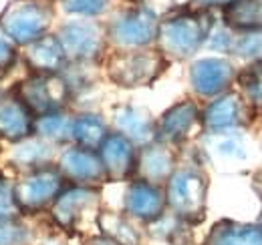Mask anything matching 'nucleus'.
Returning a JSON list of instances; mask_svg holds the SVG:
<instances>
[{
	"label": "nucleus",
	"mask_w": 262,
	"mask_h": 245,
	"mask_svg": "<svg viewBox=\"0 0 262 245\" xmlns=\"http://www.w3.org/2000/svg\"><path fill=\"white\" fill-rule=\"evenodd\" d=\"M0 245H33V233L20 217L0 219Z\"/></svg>",
	"instance_id": "27"
},
{
	"label": "nucleus",
	"mask_w": 262,
	"mask_h": 245,
	"mask_svg": "<svg viewBox=\"0 0 262 245\" xmlns=\"http://www.w3.org/2000/svg\"><path fill=\"white\" fill-rule=\"evenodd\" d=\"M234 77H236L234 66L226 59H218V57L200 59L190 68L192 89L200 96H218L226 92Z\"/></svg>",
	"instance_id": "11"
},
{
	"label": "nucleus",
	"mask_w": 262,
	"mask_h": 245,
	"mask_svg": "<svg viewBox=\"0 0 262 245\" xmlns=\"http://www.w3.org/2000/svg\"><path fill=\"white\" fill-rule=\"evenodd\" d=\"M232 2H236V0H192V4H196L200 10H208V8H212V6H230Z\"/></svg>",
	"instance_id": "33"
},
{
	"label": "nucleus",
	"mask_w": 262,
	"mask_h": 245,
	"mask_svg": "<svg viewBox=\"0 0 262 245\" xmlns=\"http://www.w3.org/2000/svg\"><path fill=\"white\" fill-rule=\"evenodd\" d=\"M202 125L210 133H224L230 129L242 127L246 122L244 99L238 92H222L218 94L200 115Z\"/></svg>",
	"instance_id": "14"
},
{
	"label": "nucleus",
	"mask_w": 262,
	"mask_h": 245,
	"mask_svg": "<svg viewBox=\"0 0 262 245\" xmlns=\"http://www.w3.org/2000/svg\"><path fill=\"white\" fill-rule=\"evenodd\" d=\"M53 161V143L40 139V137H29L20 143H14V149L10 151L8 163L16 169H23L25 173L51 165Z\"/></svg>",
	"instance_id": "20"
},
{
	"label": "nucleus",
	"mask_w": 262,
	"mask_h": 245,
	"mask_svg": "<svg viewBox=\"0 0 262 245\" xmlns=\"http://www.w3.org/2000/svg\"><path fill=\"white\" fill-rule=\"evenodd\" d=\"M230 51L248 61H262V29L240 31L238 34H234Z\"/></svg>",
	"instance_id": "26"
},
{
	"label": "nucleus",
	"mask_w": 262,
	"mask_h": 245,
	"mask_svg": "<svg viewBox=\"0 0 262 245\" xmlns=\"http://www.w3.org/2000/svg\"><path fill=\"white\" fill-rule=\"evenodd\" d=\"M97 155L109 181H125L135 173V145L119 133H109L101 143Z\"/></svg>",
	"instance_id": "12"
},
{
	"label": "nucleus",
	"mask_w": 262,
	"mask_h": 245,
	"mask_svg": "<svg viewBox=\"0 0 262 245\" xmlns=\"http://www.w3.org/2000/svg\"><path fill=\"white\" fill-rule=\"evenodd\" d=\"M34 135L49 143H69L73 141V117L63 111L47 113L34 119Z\"/></svg>",
	"instance_id": "24"
},
{
	"label": "nucleus",
	"mask_w": 262,
	"mask_h": 245,
	"mask_svg": "<svg viewBox=\"0 0 262 245\" xmlns=\"http://www.w3.org/2000/svg\"><path fill=\"white\" fill-rule=\"evenodd\" d=\"M173 171H176V157L165 143L154 141L141 147L135 163V173L139 175V181L162 187V183H167Z\"/></svg>",
	"instance_id": "17"
},
{
	"label": "nucleus",
	"mask_w": 262,
	"mask_h": 245,
	"mask_svg": "<svg viewBox=\"0 0 262 245\" xmlns=\"http://www.w3.org/2000/svg\"><path fill=\"white\" fill-rule=\"evenodd\" d=\"M107 135V125L95 113H83L73 117V141L77 143V147L99 151Z\"/></svg>",
	"instance_id": "22"
},
{
	"label": "nucleus",
	"mask_w": 262,
	"mask_h": 245,
	"mask_svg": "<svg viewBox=\"0 0 262 245\" xmlns=\"http://www.w3.org/2000/svg\"><path fill=\"white\" fill-rule=\"evenodd\" d=\"M165 57L151 48H129L117 51L107 61V77L123 89L149 87L164 72Z\"/></svg>",
	"instance_id": "4"
},
{
	"label": "nucleus",
	"mask_w": 262,
	"mask_h": 245,
	"mask_svg": "<svg viewBox=\"0 0 262 245\" xmlns=\"http://www.w3.org/2000/svg\"><path fill=\"white\" fill-rule=\"evenodd\" d=\"M40 245H61V243H57L55 239H49V241H45V243H40Z\"/></svg>",
	"instance_id": "35"
},
{
	"label": "nucleus",
	"mask_w": 262,
	"mask_h": 245,
	"mask_svg": "<svg viewBox=\"0 0 262 245\" xmlns=\"http://www.w3.org/2000/svg\"><path fill=\"white\" fill-rule=\"evenodd\" d=\"M97 225L103 237L115 241L117 245H139V233L133 229L129 221L115 213H99Z\"/></svg>",
	"instance_id": "25"
},
{
	"label": "nucleus",
	"mask_w": 262,
	"mask_h": 245,
	"mask_svg": "<svg viewBox=\"0 0 262 245\" xmlns=\"http://www.w3.org/2000/svg\"><path fill=\"white\" fill-rule=\"evenodd\" d=\"M204 245H262V227L226 219L210 229Z\"/></svg>",
	"instance_id": "21"
},
{
	"label": "nucleus",
	"mask_w": 262,
	"mask_h": 245,
	"mask_svg": "<svg viewBox=\"0 0 262 245\" xmlns=\"http://www.w3.org/2000/svg\"><path fill=\"white\" fill-rule=\"evenodd\" d=\"M240 83L248 103L262 113V61L254 62L240 75Z\"/></svg>",
	"instance_id": "28"
},
{
	"label": "nucleus",
	"mask_w": 262,
	"mask_h": 245,
	"mask_svg": "<svg viewBox=\"0 0 262 245\" xmlns=\"http://www.w3.org/2000/svg\"><path fill=\"white\" fill-rule=\"evenodd\" d=\"M165 205L184 223L196 225L206 217L208 181L196 169H176L165 183Z\"/></svg>",
	"instance_id": "3"
},
{
	"label": "nucleus",
	"mask_w": 262,
	"mask_h": 245,
	"mask_svg": "<svg viewBox=\"0 0 262 245\" xmlns=\"http://www.w3.org/2000/svg\"><path fill=\"white\" fill-rule=\"evenodd\" d=\"M20 209L14 201V191L12 183H8V179L0 177V219H12V217H20Z\"/></svg>",
	"instance_id": "31"
},
{
	"label": "nucleus",
	"mask_w": 262,
	"mask_h": 245,
	"mask_svg": "<svg viewBox=\"0 0 262 245\" xmlns=\"http://www.w3.org/2000/svg\"><path fill=\"white\" fill-rule=\"evenodd\" d=\"M57 169L61 171L65 181H71L75 185H83V187L103 183L107 179L97 151L81 149L77 145L69 147L61 153Z\"/></svg>",
	"instance_id": "10"
},
{
	"label": "nucleus",
	"mask_w": 262,
	"mask_h": 245,
	"mask_svg": "<svg viewBox=\"0 0 262 245\" xmlns=\"http://www.w3.org/2000/svg\"><path fill=\"white\" fill-rule=\"evenodd\" d=\"M65 189V177L57 169V165H47L25 173L12 185L14 201L20 213H38L55 203L59 193Z\"/></svg>",
	"instance_id": "5"
},
{
	"label": "nucleus",
	"mask_w": 262,
	"mask_h": 245,
	"mask_svg": "<svg viewBox=\"0 0 262 245\" xmlns=\"http://www.w3.org/2000/svg\"><path fill=\"white\" fill-rule=\"evenodd\" d=\"M87 245H117V243L101 235V237H93V239H91V241H89V243H87Z\"/></svg>",
	"instance_id": "34"
},
{
	"label": "nucleus",
	"mask_w": 262,
	"mask_h": 245,
	"mask_svg": "<svg viewBox=\"0 0 262 245\" xmlns=\"http://www.w3.org/2000/svg\"><path fill=\"white\" fill-rule=\"evenodd\" d=\"M165 207H167L165 205V193L164 189L158 187V185L145 183V181L137 179L125 191L123 209L133 219L151 223V221H156L158 217L164 215Z\"/></svg>",
	"instance_id": "15"
},
{
	"label": "nucleus",
	"mask_w": 262,
	"mask_h": 245,
	"mask_svg": "<svg viewBox=\"0 0 262 245\" xmlns=\"http://www.w3.org/2000/svg\"><path fill=\"white\" fill-rule=\"evenodd\" d=\"M212 135H216V139L212 141V149L220 155V157H236V159L238 157H244V145H242V141L236 139V137H232L228 131H224V133H212Z\"/></svg>",
	"instance_id": "30"
},
{
	"label": "nucleus",
	"mask_w": 262,
	"mask_h": 245,
	"mask_svg": "<svg viewBox=\"0 0 262 245\" xmlns=\"http://www.w3.org/2000/svg\"><path fill=\"white\" fill-rule=\"evenodd\" d=\"M57 40L65 53L67 62H89L103 55L107 32L95 20H69L57 31Z\"/></svg>",
	"instance_id": "7"
},
{
	"label": "nucleus",
	"mask_w": 262,
	"mask_h": 245,
	"mask_svg": "<svg viewBox=\"0 0 262 245\" xmlns=\"http://www.w3.org/2000/svg\"><path fill=\"white\" fill-rule=\"evenodd\" d=\"M16 57H18L16 46H14V44L0 32V75L12 68V64H14V61H16Z\"/></svg>",
	"instance_id": "32"
},
{
	"label": "nucleus",
	"mask_w": 262,
	"mask_h": 245,
	"mask_svg": "<svg viewBox=\"0 0 262 245\" xmlns=\"http://www.w3.org/2000/svg\"><path fill=\"white\" fill-rule=\"evenodd\" d=\"M113 125L119 135H123L133 145H149L156 141V121L154 117L133 105H121L113 111Z\"/></svg>",
	"instance_id": "18"
},
{
	"label": "nucleus",
	"mask_w": 262,
	"mask_h": 245,
	"mask_svg": "<svg viewBox=\"0 0 262 245\" xmlns=\"http://www.w3.org/2000/svg\"><path fill=\"white\" fill-rule=\"evenodd\" d=\"M99 203V191L93 187L75 185L63 189L51 205V217L61 229H75L87 211L95 209Z\"/></svg>",
	"instance_id": "9"
},
{
	"label": "nucleus",
	"mask_w": 262,
	"mask_h": 245,
	"mask_svg": "<svg viewBox=\"0 0 262 245\" xmlns=\"http://www.w3.org/2000/svg\"><path fill=\"white\" fill-rule=\"evenodd\" d=\"M63 10L75 16L93 18L109 8V0H59Z\"/></svg>",
	"instance_id": "29"
},
{
	"label": "nucleus",
	"mask_w": 262,
	"mask_h": 245,
	"mask_svg": "<svg viewBox=\"0 0 262 245\" xmlns=\"http://www.w3.org/2000/svg\"><path fill=\"white\" fill-rule=\"evenodd\" d=\"M34 135V115L10 92L0 96V139L8 143H20Z\"/></svg>",
	"instance_id": "16"
},
{
	"label": "nucleus",
	"mask_w": 262,
	"mask_h": 245,
	"mask_svg": "<svg viewBox=\"0 0 262 245\" xmlns=\"http://www.w3.org/2000/svg\"><path fill=\"white\" fill-rule=\"evenodd\" d=\"M53 18V6L45 0H10L0 12V32L14 46H27L49 34Z\"/></svg>",
	"instance_id": "2"
},
{
	"label": "nucleus",
	"mask_w": 262,
	"mask_h": 245,
	"mask_svg": "<svg viewBox=\"0 0 262 245\" xmlns=\"http://www.w3.org/2000/svg\"><path fill=\"white\" fill-rule=\"evenodd\" d=\"M14 94L36 117L63 111L69 99V83L61 75H33L16 85Z\"/></svg>",
	"instance_id": "8"
},
{
	"label": "nucleus",
	"mask_w": 262,
	"mask_h": 245,
	"mask_svg": "<svg viewBox=\"0 0 262 245\" xmlns=\"http://www.w3.org/2000/svg\"><path fill=\"white\" fill-rule=\"evenodd\" d=\"M23 48L25 62L33 75H59L65 68V53L55 34H45Z\"/></svg>",
	"instance_id": "19"
},
{
	"label": "nucleus",
	"mask_w": 262,
	"mask_h": 245,
	"mask_svg": "<svg viewBox=\"0 0 262 245\" xmlns=\"http://www.w3.org/2000/svg\"><path fill=\"white\" fill-rule=\"evenodd\" d=\"M160 29V18L151 8L139 6L119 12L107 24V38L121 51L147 48L156 38Z\"/></svg>",
	"instance_id": "6"
},
{
	"label": "nucleus",
	"mask_w": 262,
	"mask_h": 245,
	"mask_svg": "<svg viewBox=\"0 0 262 245\" xmlns=\"http://www.w3.org/2000/svg\"><path fill=\"white\" fill-rule=\"evenodd\" d=\"M200 121V109L194 101H180L171 105L160 122H156V141L165 145H178L190 137Z\"/></svg>",
	"instance_id": "13"
},
{
	"label": "nucleus",
	"mask_w": 262,
	"mask_h": 245,
	"mask_svg": "<svg viewBox=\"0 0 262 245\" xmlns=\"http://www.w3.org/2000/svg\"><path fill=\"white\" fill-rule=\"evenodd\" d=\"M214 29L212 14L208 10H190L171 14L160 20L158 29V51L165 59L184 61L200 51V46L208 40L210 32Z\"/></svg>",
	"instance_id": "1"
},
{
	"label": "nucleus",
	"mask_w": 262,
	"mask_h": 245,
	"mask_svg": "<svg viewBox=\"0 0 262 245\" xmlns=\"http://www.w3.org/2000/svg\"><path fill=\"white\" fill-rule=\"evenodd\" d=\"M224 24L236 31L262 29V0H236L224 8Z\"/></svg>",
	"instance_id": "23"
}]
</instances>
